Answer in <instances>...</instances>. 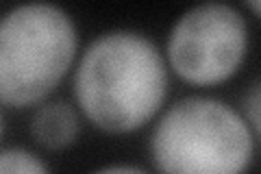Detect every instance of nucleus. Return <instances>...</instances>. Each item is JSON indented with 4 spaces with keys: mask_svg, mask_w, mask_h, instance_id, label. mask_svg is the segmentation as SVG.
I'll use <instances>...</instances> for the list:
<instances>
[{
    "mask_svg": "<svg viewBox=\"0 0 261 174\" xmlns=\"http://www.w3.org/2000/svg\"><path fill=\"white\" fill-rule=\"evenodd\" d=\"M48 165L37 155L24 148H5L0 151V174H44Z\"/></svg>",
    "mask_w": 261,
    "mask_h": 174,
    "instance_id": "6",
    "label": "nucleus"
},
{
    "mask_svg": "<svg viewBox=\"0 0 261 174\" xmlns=\"http://www.w3.org/2000/svg\"><path fill=\"white\" fill-rule=\"evenodd\" d=\"M248 53V24L238 9L205 3L187 9L170 29L168 65L181 81L214 87L238 74Z\"/></svg>",
    "mask_w": 261,
    "mask_h": 174,
    "instance_id": "4",
    "label": "nucleus"
},
{
    "mask_svg": "<svg viewBox=\"0 0 261 174\" xmlns=\"http://www.w3.org/2000/svg\"><path fill=\"white\" fill-rule=\"evenodd\" d=\"M246 122H248V127L252 129V133H255L259 137V131H261V118H259V107H261V87H259V83H255L250 89V94H248V101H246Z\"/></svg>",
    "mask_w": 261,
    "mask_h": 174,
    "instance_id": "7",
    "label": "nucleus"
},
{
    "mask_svg": "<svg viewBox=\"0 0 261 174\" xmlns=\"http://www.w3.org/2000/svg\"><path fill=\"white\" fill-rule=\"evenodd\" d=\"M246 5H248L250 13L255 15V18H259L261 15V0H246Z\"/></svg>",
    "mask_w": 261,
    "mask_h": 174,
    "instance_id": "9",
    "label": "nucleus"
},
{
    "mask_svg": "<svg viewBox=\"0 0 261 174\" xmlns=\"http://www.w3.org/2000/svg\"><path fill=\"white\" fill-rule=\"evenodd\" d=\"M79 115L68 103L42 105L31 120V133L35 142L48 151H61L72 146L79 137Z\"/></svg>",
    "mask_w": 261,
    "mask_h": 174,
    "instance_id": "5",
    "label": "nucleus"
},
{
    "mask_svg": "<svg viewBox=\"0 0 261 174\" xmlns=\"http://www.w3.org/2000/svg\"><path fill=\"white\" fill-rule=\"evenodd\" d=\"M79 31L53 3H24L0 18V103L27 109L44 103L68 77Z\"/></svg>",
    "mask_w": 261,
    "mask_h": 174,
    "instance_id": "2",
    "label": "nucleus"
},
{
    "mask_svg": "<svg viewBox=\"0 0 261 174\" xmlns=\"http://www.w3.org/2000/svg\"><path fill=\"white\" fill-rule=\"evenodd\" d=\"M255 139L246 118L231 105L207 96H187L154 124L150 157L161 172L240 174L252 163Z\"/></svg>",
    "mask_w": 261,
    "mask_h": 174,
    "instance_id": "3",
    "label": "nucleus"
},
{
    "mask_svg": "<svg viewBox=\"0 0 261 174\" xmlns=\"http://www.w3.org/2000/svg\"><path fill=\"white\" fill-rule=\"evenodd\" d=\"M79 111L98 131L124 135L146 127L168 96V63L137 31H109L89 44L74 70Z\"/></svg>",
    "mask_w": 261,
    "mask_h": 174,
    "instance_id": "1",
    "label": "nucleus"
},
{
    "mask_svg": "<svg viewBox=\"0 0 261 174\" xmlns=\"http://www.w3.org/2000/svg\"><path fill=\"white\" fill-rule=\"evenodd\" d=\"M98 172H144V168H140V165H126V163H116V165H105V168H100Z\"/></svg>",
    "mask_w": 261,
    "mask_h": 174,
    "instance_id": "8",
    "label": "nucleus"
},
{
    "mask_svg": "<svg viewBox=\"0 0 261 174\" xmlns=\"http://www.w3.org/2000/svg\"><path fill=\"white\" fill-rule=\"evenodd\" d=\"M0 133H3V118H0Z\"/></svg>",
    "mask_w": 261,
    "mask_h": 174,
    "instance_id": "10",
    "label": "nucleus"
}]
</instances>
